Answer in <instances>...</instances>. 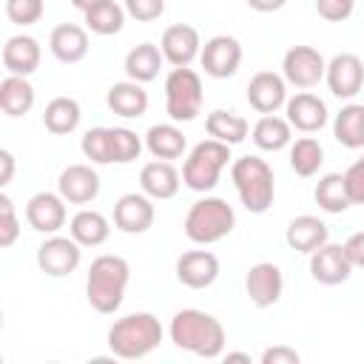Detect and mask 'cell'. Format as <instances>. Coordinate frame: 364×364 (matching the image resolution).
<instances>
[{"label": "cell", "mask_w": 364, "mask_h": 364, "mask_svg": "<svg viewBox=\"0 0 364 364\" xmlns=\"http://www.w3.org/2000/svg\"><path fill=\"white\" fill-rule=\"evenodd\" d=\"M171 341L199 358H219L225 353V327L210 313L179 310L171 318Z\"/></svg>", "instance_id": "cell-1"}, {"label": "cell", "mask_w": 364, "mask_h": 364, "mask_svg": "<svg viewBox=\"0 0 364 364\" xmlns=\"http://www.w3.org/2000/svg\"><path fill=\"white\" fill-rule=\"evenodd\" d=\"M131 279V267L122 256H97L88 267V279H85V296L88 304L97 313H114L119 310L122 299H125V287Z\"/></svg>", "instance_id": "cell-2"}, {"label": "cell", "mask_w": 364, "mask_h": 364, "mask_svg": "<svg viewBox=\"0 0 364 364\" xmlns=\"http://www.w3.org/2000/svg\"><path fill=\"white\" fill-rule=\"evenodd\" d=\"M162 341V324L154 313H131L111 324L108 330V347L117 358L134 361L154 353Z\"/></svg>", "instance_id": "cell-3"}, {"label": "cell", "mask_w": 364, "mask_h": 364, "mask_svg": "<svg viewBox=\"0 0 364 364\" xmlns=\"http://www.w3.org/2000/svg\"><path fill=\"white\" fill-rule=\"evenodd\" d=\"M230 179L236 185V193L242 205L250 213H264L273 205L276 185H273V168L259 156H239L230 168Z\"/></svg>", "instance_id": "cell-4"}, {"label": "cell", "mask_w": 364, "mask_h": 364, "mask_svg": "<svg viewBox=\"0 0 364 364\" xmlns=\"http://www.w3.org/2000/svg\"><path fill=\"white\" fill-rule=\"evenodd\" d=\"M236 225L233 208L219 196H205L191 205L185 216V236L196 245H213L225 239Z\"/></svg>", "instance_id": "cell-5"}, {"label": "cell", "mask_w": 364, "mask_h": 364, "mask_svg": "<svg viewBox=\"0 0 364 364\" xmlns=\"http://www.w3.org/2000/svg\"><path fill=\"white\" fill-rule=\"evenodd\" d=\"M228 159H230V145H225L219 139H202L199 145L191 148V154L182 165V182L199 193L213 191Z\"/></svg>", "instance_id": "cell-6"}, {"label": "cell", "mask_w": 364, "mask_h": 364, "mask_svg": "<svg viewBox=\"0 0 364 364\" xmlns=\"http://www.w3.org/2000/svg\"><path fill=\"white\" fill-rule=\"evenodd\" d=\"M202 80L193 68L179 65L165 80V111L173 122H191L202 111Z\"/></svg>", "instance_id": "cell-7"}, {"label": "cell", "mask_w": 364, "mask_h": 364, "mask_svg": "<svg viewBox=\"0 0 364 364\" xmlns=\"http://www.w3.org/2000/svg\"><path fill=\"white\" fill-rule=\"evenodd\" d=\"M327 63L313 46H293L282 60V74L296 88H313L324 80Z\"/></svg>", "instance_id": "cell-8"}, {"label": "cell", "mask_w": 364, "mask_h": 364, "mask_svg": "<svg viewBox=\"0 0 364 364\" xmlns=\"http://www.w3.org/2000/svg\"><path fill=\"white\" fill-rule=\"evenodd\" d=\"M82 245L74 236H51L37 247V267L46 276H68L77 270L80 259H82Z\"/></svg>", "instance_id": "cell-9"}, {"label": "cell", "mask_w": 364, "mask_h": 364, "mask_svg": "<svg viewBox=\"0 0 364 364\" xmlns=\"http://www.w3.org/2000/svg\"><path fill=\"white\" fill-rule=\"evenodd\" d=\"M202 68L208 77H216V80H228L236 74L239 63H242V46L236 37L230 34H216L210 37L205 46H202Z\"/></svg>", "instance_id": "cell-10"}, {"label": "cell", "mask_w": 364, "mask_h": 364, "mask_svg": "<svg viewBox=\"0 0 364 364\" xmlns=\"http://www.w3.org/2000/svg\"><path fill=\"white\" fill-rule=\"evenodd\" d=\"M324 80L333 91V97L338 100H353L361 85H364V63L344 51V54H336L330 63H327V71H324Z\"/></svg>", "instance_id": "cell-11"}, {"label": "cell", "mask_w": 364, "mask_h": 364, "mask_svg": "<svg viewBox=\"0 0 364 364\" xmlns=\"http://www.w3.org/2000/svg\"><path fill=\"white\" fill-rule=\"evenodd\" d=\"M247 102L259 114H276L287 105V80L276 71H259L247 82Z\"/></svg>", "instance_id": "cell-12"}, {"label": "cell", "mask_w": 364, "mask_h": 364, "mask_svg": "<svg viewBox=\"0 0 364 364\" xmlns=\"http://www.w3.org/2000/svg\"><path fill=\"white\" fill-rule=\"evenodd\" d=\"M353 273V264L344 253V245H321L318 250L310 253V276L318 282V284H341L347 282Z\"/></svg>", "instance_id": "cell-13"}, {"label": "cell", "mask_w": 364, "mask_h": 364, "mask_svg": "<svg viewBox=\"0 0 364 364\" xmlns=\"http://www.w3.org/2000/svg\"><path fill=\"white\" fill-rule=\"evenodd\" d=\"M245 290L250 296V301L264 310V307H273L279 299H282V290H284V279H282V270L273 264V262H259L247 270V279H245Z\"/></svg>", "instance_id": "cell-14"}, {"label": "cell", "mask_w": 364, "mask_h": 364, "mask_svg": "<svg viewBox=\"0 0 364 364\" xmlns=\"http://www.w3.org/2000/svg\"><path fill=\"white\" fill-rule=\"evenodd\" d=\"M162 57L179 68V65H191L199 54H202V43H199V31L193 26H185V23H176V26H168L165 34H162Z\"/></svg>", "instance_id": "cell-15"}, {"label": "cell", "mask_w": 364, "mask_h": 364, "mask_svg": "<svg viewBox=\"0 0 364 364\" xmlns=\"http://www.w3.org/2000/svg\"><path fill=\"white\" fill-rule=\"evenodd\" d=\"M154 202L148 193H125L114 205V225L122 233H145L154 225Z\"/></svg>", "instance_id": "cell-16"}, {"label": "cell", "mask_w": 364, "mask_h": 364, "mask_svg": "<svg viewBox=\"0 0 364 364\" xmlns=\"http://www.w3.org/2000/svg\"><path fill=\"white\" fill-rule=\"evenodd\" d=\"M219 276V259L210 250H188L176 259V279L191 290H205Z\"/></svg>", "instance_id": "cell-17"}, {"label": "cell", "mask_w": 364, "mask_h": 364, "mask_svg": "<svg viewBox=\"0 0 364 364\" xmlns=\"http://www.w3.org/2000/svg\"><path fill=\"white\" fill-rule=\"evenodd\" d=\"M26 219L37 233H57L65 225V199L60 193L40 191L28 199Z\"/></svg>", "instance_id": "cell-18"}, {"label": "cell", "mask_w": 364, "mask_h": 364, "mask_svg": "<svg viewBox=\"0 0 364 364\" xmlns=\"http://www.w3.org/2000/svg\"><path fill=\"white\" fill-rule=\"evenodd\" d=\"M60 196L71 205H88L100 193V173L91 165H68L60 173Z\"/></svg>", "instance_id": "cell-19"}, {"label": "cell", "mask_w": 364, "mask_h": 364, "mask_svg": "<svg viewBox=\"0 0 364 364\" xmlns=\"http://www.w3.org/2000/svg\"><path fill=\"white\" fill-rule=\"evenodd\" d=\"M40 57H43L40 43L28 34H14L3 46V65L9 74H20V77L34 74L40 65Z\"/></svg>", "instance_id": "cell-20"}, {"label": "cell", "mask_w": 364, "mask_h": 364, "mask_svg": "<svg viewBox=\"0 0 364 364\" xmlns=\"http://www.w3.org/2000/svg\"><path fill=\"white\" fill-rule=\"evenodd\" d=\"M287 122L304 134H313V131H321L324 122H327V105L324 100H318L316 94L310 91H301L296 97L287 100Z\"/></svg>", "instance_id": "cell-21"}, {"label": "cell", "mask_w": 364, "mask_h": 364, "mask_svg": "<svg viewBox=\"0 0 364 364\" xmlns=\"http://www.w3.org/2000/svg\"><path fill=\"white\" fill-rule=\"evenodd\" d=\"M48 48L51 54L60 60V63H80L85 54H88V34L82 26H74V23H60L51 28V37H48Z\"/></svg>", "instance_id": "cell-22"}, {"label": "cell", "mask_w": 364, "mask_h": 364, "mask_svg": "<svg viewBox=\"0 0 364 364\" xmlns=\"http://www.w3.org/2000/svg\"><path fill=\"white\" fill-rule=\"evenodd\" d=\"M182 176H179V171L171 165V162H165V159H156V162H148V165H142V171H139V188H142V193H148L151 199H171V196H176V191H179V182Z\"/></svg>", "instance_id": "cell-23"}, {"label": "cell", "mask_w": 364, "mask_h": 364, "mask_svg": "<svg viewBox=\"0 0 364 364\" xmlns=\"http://www.w3.org/2000/svg\"><path fill=\"white\" fill-rule=\"evenodd\" d=\"M105 102L114 114H119L125 119H136L148 111V91L142 88V82H134V80L114 82L105 94Z\"/></svg>", "instance_id": "cell-24"}, {"label": "cell", "mask_w": 364, "mask_h": 364, "mask_svg": "<svg viewBox=\"0 0 364 364\" xmlns=\"http://www.w3.org/2000/svg\"><path fill=\"white\" fill-rule=\"evenodd\" d=\"M287 245L296 250V253H313L318 250L321 245H327L330 239V230L327 225L318 219V216H296L290 225H287V233H284Z\"/></svg>", "instance_id": "cell-25"}, {"label": "cell", "mask_w": 364, "mask_h": 364, "mask_svg": "<svg viewBox=\"0 0 364 364\" xmlns=\"http://www.w3.org/2000/svg\"><path fill=\"white\" fill-rule=\"evenodd\" d=\"M162 60L165 57L154 43H139L125 54V74L134 82H151V80H156Z\"/></svg>", "instance_id": "cell-26"}, {"label": "cell", "mask_w": 364, "mask_h": 364, "mask_svg": "<svg viewBox=\"0 0 364 364\" xmlns=\"http://www.w3.org/2000/svg\"><path fill=\"white\" fill-rule=\"evenodd\" d=\"M34 105V88L26 77L20 74H9L0 80V108L9 117H23L28 114Z\"/></svg>", "instance_id": "cell-27"}, {"label": "cell", "mask_w": 364, "mask_h": 364, "mask_svg": "<svg viewBox=\"0 0 364 364\" xmlns=\"http://www.w3.org/2000/svg\"><path fill=\"white\" fill-rule=\"evenodd\" d=\"M205 131H208L210 139H219V142H225V145H239V142L247 139L250 125H247L245 117H239V114H233V111H222V108H216V111L208 114V119H205Z\"/></svg>", "instance_id": "cell-28"}, {"label": "cell", "mask_w": 364, "mask_h": 364, "mask_svg": "<svg viewBox=\"0 0 364 364\" xmlns=\"http://www.w3.org/2000/svg\"><path fill=\"white\" fill-rule=\"evenodd\" d=\"M145 148L156 156V159H179L188 148L185 142V134L171 125V122H162V125H151L148 134H145Z\"/></svg>", "instance_id": "cell-29"}, {"label": "cell", "mask_w": 364, "mask_h": 364, "mask_svg": "<svg viewBox=\"0 0 364 364\" xmlns=\"http://www.w3.org/2000/svg\"><path fill=\"white\" fill-rule=\"evenodd\" d=\"M333 136L344 148H364V105H355V102L344 105L336 114Z\"/></svg>", "instance_id": "cell-30"}, {"label": "cell", "mask_w": 364, "mask_h": 364, "mask_svg": "<svg viewBox=\"0 0 364 364\" xmlns=\"http://www.w3.org/2000/svg\"><path fill=\"white\" fill-rule=\"evenodd\" d=\"M80 117L82 114H80V102L77 100H71V97H54L46 105V111H43V125L51 134L63 136V134H71L80 125Z\"/></svg>", "instance_id": "cell-31"}, {"label": "cell", "mask_w": 364, "mask_h": 364, "mask_svg": "<svg viewBox=\"0 0 364 364\" xmlns=\"http://www.w3.org/2000/svg\"><path fill=\"white\" fill-rule=\"evenodd\" d=\"M313 196H316L318 208L327 210V213H344L353 205L350 193H347V185H344V173H324L316 182Z\"/></svg>", "instance_id": "cell-32"}, {"label": "cell", "mask_w": 364, "mask_h": 364, "mask_svg": "<svg viewBox=\"0 0 364 364\" xmlns=\"http://www.w3.org/2000/svg\"><path fill=\"white\" fill-rule=\"evenodd\" d=\"M68 230H71V236H74L82 247H97V245H102V242L108 239V233H111L108 219H105L102 213H97V210H80V213L71 219Z\"/></svg>", "instance_id": "cell-33"}, {"label": "cell", "mask_w": 364, "mask_h": 364, "mask_svg": "<svg viewBox=\"0 0 364 364\" xmlns=\"http://www.w3.org/2000/svg\"><path fill=\"white\" fill-rule=\"evenodd\" d=\"M290 122L276 117V114H264L256 125H253V142L262 151H282L290 145Z\"/></svg>", "instance_id": "cell-34"}, {"label": "cell", "mask_w": 364, "mask_h": 364, "mask_svg": "<svg viewBox=\"0 0 364 364\" xmlns=\"http://www.w3.org/2000/svg\"><path fill=\"white\" fill-rule=\"evenodd\" d=\"M321 162H324V148H321L318 139L301 136V139H296V142L290 145V168H293L299 176H313V173H318Z\"/></svg>", "instance_id": "cell-35"}, {"label": "cell", "mask_w": 364, "mask_h": 364, "mask_svg": "<svg viewBox=\"0 0 364 364\" xmlns=\"http://www.w3.org/2000/svg\"><path fill=\"white\" fill-rule=\"evenodd\" d=\"M125 14H128V11H125L122 6H117L114 0H108V3H102V6H97V9H91V11H85V26H88L94 34L108 37V34L122 31Z\"/></svg>", "instance_id": "cell-36"}, {"label": "cell", "mask_w": 364, "mask_h": 364, "mask_svg": "<svg viewBox=\"0 0 364 364\" xmlns=\"http://www.w3.org/2000/svg\"><path fill=\"white\" fill-rule=\"evenodd\" d=\"M139 151H142V139L136 136V131H131V128H111V162L128 165V162L139 159Z\"/></svg>", "instance_id": "cell-37"}, {"label": "cell", "mask_w": 364, "mask_h": 364, "mask_svg": "<svg viewBox=\"0 0 364 364\" xmlns=\"http://www.w3.org/2000/svg\"><path fill=\"white\" fill-rule=\"evenodd\" d=\"M80 148H82V154L91 162L108 165L111 162V128H91V131H85Z\"/></svg>", "instance_id": "cell-38"}, {"label": "cell", "mask_w": 364, "mask_h": 364, "mask_svg": "<svg viewBox=\"0 0 364 364\" xmlns=\"http://www.w3.org/2000/svg\"><path fill=\"white\" fill-rule=\"evenodd\" d=\"M43 0H6V17L14 26H34L43 17Z\"/></svg>", "instance_id": "cell-39"}, {"label": "cell", "mask_w": 364, "mask_h": 364, "mask_svg": "<svg viewBox=\"0 0 364 364\" xmlns=\"http://www.w3.org/2000/svg\"><path fill=\"white\" fill-rule=\"evenodd\" d=\"M20 236V222L9 193H0V247H11Z\"/></svg>", "instance_id": "cell-40"}, {"label": "cell", "mask_w": 364, "mask_h": 364, "mask_svg": "<svg viewBox=\"0 0 364 364\" xmlns=\"http://www.w3.org/2000/svg\"><path fill=\"white\" fill-rule=\"evenodd\" d=\"M344 185H347L350 202H353V205H364V156L355 159V162L344 171Z\"/></svg>", "instance_id": "cell-41"}, {"label": "cell", "mask_w": 364, "mask_h": 364, "mask_svg": "<svg viewBox=\"0 0 364 364\" xmlns=\"http://www.w3.org/2000/svg\"><path fill=\"white\" fill-rule=\"evenodd\" d=\"M125 11L139 23H151L165 11V0H125Z\"/></svg>", "instance_id": "cell-42"}, {"label": "cell", "mask_w": 364, "mask_h": 364, "mask_svg": "<svg viewBox=\"0 0 364 364\" xmlns=\"http://www.w3.org/2000/svg\"><path fill=\"white\" fill-rule=\"evenodd\" d=\"M355 9V0H316V11L318 17L330 20V23H341L353 14Z\"/></svg>", "instance_id": "cell-43"}, {"label": "cell", "mask_w": 364, "mask_h": 364, "mask_svg": "<svg viewBox=\"0 0 364 364\" xmlns=\"http://www.w3.org/2000/svg\"><path fill=\"white\" fill-rule=\"evenodd\" d=\"M299 361H301V355L293 347H284V344L267 347L262 353V364H299Z\"/></svg>", "instance_id": "cell-44"}, {"label": "cell", "mask_w": 364, "mask_h": 364, "mask_svg": "<svg viewBox=\"0 0 364 364\" xmlns=\"http://www.w3.org/2000/svg\"><path fill=\"white\" fill-rule=\"evenodd\" d=\"M344 253H347V259H350L353 267H364V230L361 233H353L344 242Z\"/></svg>", "instance_id": "cell-45"}, {"label": "cell", "mask_w": 364, "mask_h": 364, "mask_svg": "<svg viewBox=\"0 0 364 364\" xmlns=\"http://www.w3.org/2000/svg\"><path fill=\"white\" fill-rule=\"evenodd\" d=\"M11 176H14V156H11V151H0V185L6 188L9 182H11Z\"/></svg>", "instance_id": "cell-46"}, {"label": "cell", "mask_w": 364, "mask_h": 364, "mask_svg": "<svg viewBox=\"0 0 364 364\" xmlns=\"http://www.w3.org/2000/svg\"><path fill=\"white\" fill-rule=\"evenodd\" d=\"M284 3H287V0H247V6H250L253 11H262V14H267V11H279Z\"/></svg>", "instance_id": "cell-47"}, {"label": "cell", "mask_w": 364, "mask_h": 364, "mask_svg": "<svg viewBox=\"0 0 364 364\" xmlns=\"http://www.w3.org/2000/svg\"><path fill=\"white\" fill-rule=\"evenodd\" d=\"M102 3H108V0H71V6H74V9H80L82 14H85V11H91V9H97V6H102Z\"/></svg>", "instance_id": "cell-48"}, {"label": "cell", "mask_w": 364, "mask_h": 364, "mask_svg": "<svg viewBox=\"0 0 364 364\" xmlns=\"http://www.w3.org/2000/svg\"><path fill=\"white\" fill-rule=\"evenodd\" d=\"M225 358H228V361H245V364H250V355H247V353H228Z\"/></svg>", "instance_id": "cell-49"}]
</instances>
